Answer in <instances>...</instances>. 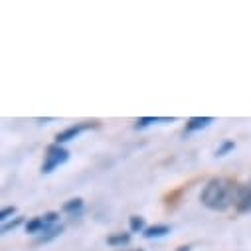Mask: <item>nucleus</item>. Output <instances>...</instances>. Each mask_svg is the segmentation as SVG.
Instances as JSON below:
<instances>
[{
    "label": "nucleus",
    "instance_id": "obj_1",
    "mask_svg": "<svg viewBox=\"0 0 251 251\" xmlns=\"http://www.w3.org/2000/svg\"><path fill=\"white\" fill-rule=\"evenodd\" d=\"M239 190H241V186L235 184L231 178L216 176L206 182L204 190L200 194V202L212 212H226L227 208L237 204Z\"/></svg>",
    "mask_w": 251,
    "mask_h": 251
},
{
    "label": "nucleus",
    "instance_id": "obj_2",
    "mask_svg": "<svg viewBox=\"0 0 251 251\" xmlns=\"http://www.w3.org/2000/svg\"><path fill=\"white\" fill-rule=\"evenodd\" d=\"M68 158H70V152H68L64 147H59V145H51V147H48L46 160H44V164H42V172H44V174L53 172L57 166L66 164Z\"/></svg>",
    "mask_w": 251,
    "mask_h": 251
},
{
    "label": "nucleus",
    "instance_id": "obj_3",
    "mask_svg": "<svg viewBox=\"0 0 251 251\" xmlns=\"http://www.w3.org/2000/svg\"><path fill=\"white\" fill-rule=\"evenodd\" d=\"M93 125H83V123H79V125H72V127H68L66 131H61V133H57L55 135V145H61V143H68V141H74V139H77L83 131H87V129H91Z\"/></svg>",
    "mask_w": 251,
    "mask_h": 251
},
{
    "label": "nucleus",
    "instance_id": "obj_4",
    "mask_svg": "<svg viewBox=\"0 0 251 251\" xmlns=\"http://www.w3.org/2000/svg\"><path fill=\"white\" fill-rule=\"evenodd\" d=\"M212 123H214V119H212V117H192V119H188V123H186V133L202 131V129L210 127Z\"/></svg>",
    "mask_w": 251,
    "mask_h": 251
},
{
    "label": "nucleus",
    "instance_id": "obj_5",
    "mask_svg": "<svg viewBox=\"0 0 251 251\" xmlns=\"http://www.w3.org/2000/svg\"><path fill=\"white\" fill-rule=\"evenodd\" d=\"M235 208H237V212H243V214L251 212V188L249 186H241Z\"/></svg>",
    "mask_w": 251,
    "mask_h": 251
},
{
    "label": "nucleus",
    "instance_id": "obj_6",
    "mask_svg": "<svg viewBox=\"0 0 251 251\" xmlns=\"http://www.w3.org/2000/svg\"><path fill=\"white\" fill-rule=\"evenodd\" d=\"M166 233H170V227H168V226H162V224H158V226H151V227L145 229V237H147V239L162 237V235H166Z\"/></svg>",
    "mask_w": 251,
    "mask_h": 251
},
{
    "label": "nucleus",
    "instance_id": "obj_7",
    "mask_svg": "<svg viewBox=\"0 0 251 251\" xmlns=\"http://www.w3.org/2000/svg\"><path fill=\"white\" fill-rule=\"evenodd\" d=\"M26 231L28 233H44V231H48V226H46L44 218H34L26 224Z\"/></svg>",
    "mask_w": 251,
    "mask_h": 251
},
{
    "label": "nucleus",
    "instance_id": "obj_8",
    "mask_svg": "<svg viewBox=\"0 0 251 251\" xmlns=\"http://www.w3.org/2000/svg\"><path fill=\"white\" fill-rule=\"evenodd\" d=\"M129 227H131V231H145L147 229V226H145V218H141V216H131V220H129Z\"/></svg>",
    "mask_w": 251,
    "mask_h": 251
},
{
    "label": "nucleus",
    "instance_id": "obj_9",
    "mask_svg": "<svg viewBox=\"0 0 251 251\" xmlns=\"http://www.w3.org/2000/svg\"><path fill=\"white\" fill-rule=\"evenodd\" d=\"M129 239H131L129 233H117V235H109L107 243L109 245H125V243H129Z\"/></svg>",
    "mask_w": 251,
    "mask_h": 251
},
{
    "label": "nucleus",
    "instance_id": "obj_10",
    "mask_svg": "<svg viewBox=\"0 0 251 251\" xmlns=\"http://www.w3.org/2000/svg\"><path fill=\"white\" fill-rule=\"evenodd\" d=\"M83 208V200L81 198H75V200H70L66 206H64V212H77Z\"/></svg>",
    "mask_w": 251,
    "mask_h": 251
},
{
    "label": "nucleus",
    "instance_id": "obj_11",
    "mask_svg": "<svg viewBox=\"0 0 251 251\" xmlns=\"http://www.w3.org/2000/svg\"><path fill=\"white\" fill-rule=\"evenodd\" d=\"M61 231H64V229H61V227H51V229H48V231H46L48 235H42V237H40V241H50V239L57 237V235H59Z\"/></svg>",
    "mask_w": 251,
    "mask_h": 251
},
{
    "label": "nucleus",
    "instance_id": "obj_12",
    "mask_svg": "<svg viewBox=\"0 0 251 251\" xmlns=\"http://www.w3.org/2000/svg\"><path fill=\"white\" fill-rule=\"evenodd\" d=\"M156 121H160V119H156V117H143V119H139V121H137V129L149 127L151 123H156Z\"/></svg>",
    "mask_w": 251,
    "mask_h": 251
},
{
    "label": "nucleus",
    "instance_id": "obj_13",
    "mask_svg": "<svg viewBox=\"0 0 251 251\" xmlns=\"http://www.w3.org/2000/svg\"><path fill=\"white\" fill-rule=\"evenodd\" d=\"M16 214V208L14 206H8V208H2V212H0V220L2 222H6L10 216H14Z\"/></svg>",
    "mask_w": 251,
    "mask_h": 251
},
{
    "label": "nucleus",
    "instance_id": "obj_14",
    "mask_svg": "<svg viewBox=\"0 0 251 251\" xmlns=\"http://www.w3.org/2000/svg\"><path fill=\"white\" fill-rule=\"evenodd\" d=\"M42 218H44V222H46V226H48V229H51L50 226L57 222V218H59V214H55V212H50V214H46V216H42Z\"/></svg>",
    "mask_w": 251,
    "mask_h": 251
},
{
    "label": "nucleus",
    "instance_id": "obj_15",
    "mask_svg": "<svg viewBox=\"0 0 251 251\" xmlns=\"http://www.w3.org/2000/svg\"><path fill=\"white\" fill-rule=\"evenodd\" d=\"M20 224H22V218H16L14 222H10V224H4V226H2V233H8V231L16 229Z\"/></svg>",
    "mask_w": 251,
    "mask_h": 251
},
{
    "label": "nucleus",
    "instance_id": "obj_16",
    "mask_svg": "<svg viewBox=\"0 0 251 251\" xmlns=\"http://www.w3.org/2000/svg\"><path fill=\"white\" fill-rule=\"evenodd\" d=\"M231 149H235V145H233V143H226V145H224L216 154H218V156H224V154H226L227 151H231Z\"/></svg>",
    "mask_w": 251,
    "mask_h": 251
},
{
    "label": "nucleus",
    "instance_id": "obj_17",
    "mask_svg": "<svg viewBox=\"0 0 251 251\" xmlns=\"http://www.w3.org/2000/svg\"><path fill=\"white\" fill-rule=\"evenodd\" d=\"M178 251H190V247H188V245H182V247H178Z\"/></svg>",
    "mask_w": 251,
    "mask_h": 251
},
{
    "label": "nucleus",
    "instance_id": "obj_18",
    "mask_svg": "<svg viewBox=\"0 0 251 251\" xmlns=\"http://www.w3.org/2000/svg\"><path fill=\"white\" fill-rule=\"evenodd\" d=\"M135 251H143V249H135Z\"/></svg>",
    "mask_w": 251,
    "mask_h": 251
}]
</instances>
